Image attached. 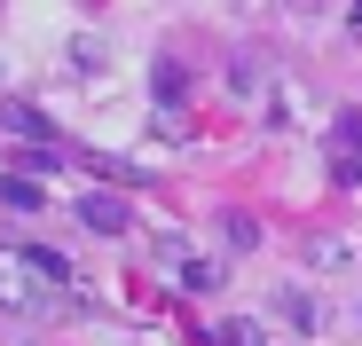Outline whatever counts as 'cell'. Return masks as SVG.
Segmentation results:
<instances>
[{
    "label": "cell",
    "mask_w": 362,
    "mask_h": 346,
    "mask_svg": "<svg viewBox=\"0 0 362 346\" xmlns=\"http://www.w3.org/2000/svg\"><path fill=\"white\" fill-rule=\"evenodd\" d=\"M323 165H331V181H339V189H354V181H362V110H339V119H331Z\"/></svg>",
    "instance_id": "cell-1"
},
{
    "label": "cell",
    "mask_w": 362,
    "mask_h": 346,
    "mask_svg": "<svg viewBox=\"0 0 362 346\" xmlns=\"http://www.w3.org/2000/svg\"><path fill=\"white\" fill-rule=\"evenodd\" d=\"M24 283H47V292H71V260L64 252H55V244H24L16 260H8Z\"/></svg>",
    "instance_id": "cell-2"
},
{
    "label": "cell",
    "mask_w": 362,
    "mask_h": 346,
    "mask_svg": "<svg viewBox=\"0 0 362 346\" xmlns=\"http://www.w3.org/2000/svg\"><path fill=\"white\" fill-rule=\"evenodd\" d=\"M79 220L95 228V237H127V228H134V213H127L118 189H87V197H79Z\"/></svg>",
    "instance_id": "cell-3"
},
{
    "label": "cell",
    "mask_w": 362,
    "mask_h": 346,
    "mask_svg": "<svg viewBox=\"0 0 362 346\" xmlns=\"http://www.w3.org/2000/svg\"><path fill=\"white\" fill-rule=\"evenodd\" d=\"M276 315H284L291 330H315V323H323V307H315V292H299V283H284V292H276Z\"/></svg>",
    "instance_id": "cell-4"
},
{
    "label": "cell",
    "mask_w": 362,
    "mask_h": 346,
    "mask_svg": "<svg viewBox=\"0 0 362 346\" xmlns=\"http://www.w3.org/2000/svg\"><path fill=\"white\" fill-rule=\"evenodd\" d=\"M173 283H181V292H221V260H205V252L173 260Z\"/></svg>",
    "instance_id": "cell-5"
},
{
    "label": "cell",
    "mask_w": 362,
    "mask_h": 346,
    "mask_svg": "<svg viewBox=\"0 0 362 346\" xmlns=\"http://www.w3.org/2000/svg\"><path fill=\"white\" fill-rule=\"evenodd\" d=\"M221 244H228V252H252V244H260V220L228 213V220H221Z\"/></svg>",
    "instance_id": "cell-6"
},
{
    "label": "cell",
    "mask_w": 362,
    "mask_h": 346,
    "mask_svg": "<svg viewBox=\"0 0 362 346\" xmlns=\"http://www.w3.org/2000/svg\"><path fill=\"white\" fill-rule=\"evenodd\" d=\"M0 197H8V213H40V181H32V173H8Z\"/></svg>",
    "instance_id": "cell-7"
},
{
    "label": "cell",
    "mask_w": 362,
    "mask_h": 346,
    "mask_svg": "<svg viewBox=\"0 0 362 346\" xmlns=\"http://www.w3.org/2000/svg\"><path fill=\"white\" fill-rule=\"evenodd\" d=\"M181 95H189V71H181V64H158V102L181 110Z\"/></svg>",
    "instance_id": "cell-8"
},
{
    "label": "cell",
    "mask_w": 362,
    "mask_h": 346,
    "mask_svg": "<svg viewBox=\"0 0 362 346\" xmlns=\"http://www.w3.org/2000/svg\"><path fill=\"white\" fill-rule=\"evenodd\" d=\"M205 346H260V323H221L205 330Z\"/></svg>",
    "instance_id": "cell-9"
},
{
    "label": "cell",
    "mask_w": 362,
    "mask_h": 346,
    "mask_svg": "<svg viewBox=\"0 0 362 346\" xmlns=\"http://www.w3.org/2000/svg\"><path fill=\"white\" fill-rule=\"evenodd\" d=\"M308 260H315V268H346V260H354V252H346V244H339V237H315V244H308Z\"/></svg>",
    "instance_id": "cell-10"
},
{
    "label": "cell",
    "mask_w": 362,
    "mask_h": 346,
    "mask_svg": "<svg viewBox=\"0 0 362 346\" xmlns=\"http://www.w3.org/2000/svg\"><path fill=\"white\" fill-rule=\"evenodd\" d=\"M284 8H291V16H323L331 0H284Z\"/></svg>",
    "instance_id": "cell-11"
},
{
    "label": "cell",
    "mask_w": 362,
    "mask_h": 346,
    "mask_svg": "<svg viewBox=\"0 0 362 346\" xmlns=\"http://www.w3.org/2000/svg\"><path fill=\"white\" fill-rule=\"evenodd\" d=\"M346 32H354V40H362V0H354V8H346Z\"/></svg>",
    "instance_id": "cell-12"
},
{
    "label": "cell",
    "mask_w": 362,
    "mask_h": 346,
    "mask_svg": "<svg viewBox=\"0 0 362 346\" xmlns=\"http://www.w3.org/2000/svg\"><path fill=\"white\" fill-rule=\"evenodd\" d=\"M354 315H362V307H354Z\"/></svg>",
    "instance_id": "cell-13"
}]
</instances>
